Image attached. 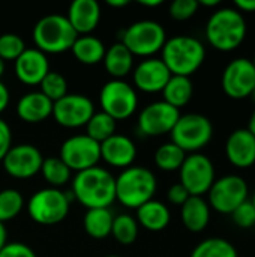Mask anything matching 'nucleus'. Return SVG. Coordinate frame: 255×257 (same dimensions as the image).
I'll return each instance as SVG.
<instances>
[{
	"label": "nucleus",
	"mask_w": 255,
	"mask_h": 257,
	"mask_svg": "<svg viewBox=\"0 0 255 257\" xmlns=\"http://www.w3.org/2000/svg\"><path fill=\"white\" fill-rule=\"evenodd\" d=\"M72 194L87 209L110 208L116 200V178L99 166L78 172L72 181Z\"/></svg>",
	"instance_id": "f257e3e1"
},
{
	"label": "nucleus",
	"mask_w": 255,
	"mask_h": 257,
	"mask_svg": "<svg viewBox=\"0 0 255 257\" xmlns=\"http://www.w3.org/2000/svg\"><path fill=\"white\" fill-rule=\"evenodd\" d=\"M248 26L242 12L236 8H219L207 20L206 38L218 51H233L246 38Z\"/></svg>",
	"instance_id": "f03ea898"
},
{
	"label": "nucleus",
	"mask_w": 255,
	"mask_h": 257,
	"mask_svg": "<svg viewBox=\"0 0 255 257\" xmlns=\"http://www.w3.org/2000/svg\"><path fill=\"white\" fill-rule=\"evenodd\" d=\"M161 53V60L165 63L171 75L191 77L200 69L206 59L203 42L188 35H177L167 39Z\"/></svg>",
	"instance_id": "7ed1b4c3"
},
{
	"label": "nucleus",
	"mask_w": 255,
	"mask_h": 257,
	"mask_svg": "<svg viewBox=\"0 0 255 257\" xmlns=\"http://www.w3.org/2000/svg\"><path fill=\"white\" fill-rule=\"evenodd\" d=\"M156 178L152 170L141 166L123 169L116 178V200L129 209H138L153 199L156 193Z\"/></svg>",
	"instance_id": "20e7f679"
},
{
	"label": "nucleus",
	"mask_w": 255,
	"mask_h": 257,
	"mask_svg": "<svg viewBox=\"0 0 255 257\" xmlns=\"http://www.w3.org/2000/svg\"><path fill=\"white\" fill-rule=\"evenodd\" d=\"M33 42L44 54H59L72 48L77 32L65 15L50 14L41 18L33 27Z\"/></svg>",
	"instance_id": "39448f33"
},
{
	"label": "nucleus",
	"mask_w": 255,
	"mask_h": 257,
	"mask_svg": "<svg viewBox=\"0 0 255 257\" xmlns=\"http://www.w3.org/2000/svg\"><path fill=\"white\" fill-rule=\"evenodd\" d=\"M71 197L59 188H42L36 191L27 202L29 217L42 226H54L62 223L69 214Z\"/></svg>",
	"instance_id": "423d86ee"
},
{
	"label": "nucleus",
	"mask_w": 255,
	"mask_h": 257,
	"mask_svg": "<svg viewBox=\"0 0 255 257\" xmlns=\"http://www.w3.org/2000/svg\"><path fill=\"white\" fill-rule=\"evenodd\" d=\"M120 38V42L131 51L132 56L146 59L162 51L167 42L165 29L153 20H141L131 24Z\"/></svg>",
	"instance_id": "0eeeda50"
},
{
	"label": "nucleus",
	"mask_w": 255,
	"mask_h": 257,
	"mask_svg": "<svg viewBox=\"0 0 255 257\" xmlns=\"http://www.w3.org/2000/svg\"><path fill=\"white\" fill-rule=\"evenodd\" d=\"M170 136L171 143L179 146L183 152L197 154L210 143L213 137V125L209 117L200 113L180 114Z\"/></svg>",
	"instance_id": "6e6552de"
},
{
	"label": "nucleus",
	"mask_w": 255,
	"mask_h": 257,
	"mask_svg": "<svg viewBox=\"0 0 255 257\" xmlns=\"http://www.w3.org/2000/svg\"><path fill=\"white\" fill-rule=\"evenodd\" d=\"M101 111L111 116L116 122L129 119L138 105V96L135 89L123 80L107 81L99 93Z\"/></svg>",
	"instance_id": "1a4fd4ad"
},
{
	"label": "nucleus",
	"mask_w": 255,
	"mask_h": 257,
	"mask_svg": "<svg viewBox=\"0 0 255 257\" xmlns=\"http://www.w3.org/2000/svg\"><path fill=\"white\" fill-rule=\"evenodd\" d=\"M249 187L239 175H227L215 179L207 196L209 206L221 214H231L237 206L248 200Z\"/></svg>",
	"instance_id": "9d476101"
},
{
	"label": "nucleus",
	"mask_w": 255,
	"mask_h": 257,
	"mask_svg": "<svg viewBox=\"0 0 255 257\" xmlns=\"http://www.w3.org/2000/svg\"><path fill=\"white\" fill-rule=\"evenodd\" d=\"M179 173L180 184L186 188L189 196L203 197L215 182V166L209 157L200 152L186 155Z\"/></svg>",
	"instance_id": "9b49d317"
},
{
	"label": "nucleus",
	"mask_w": 255,
	"mask_h": 257,
	"mask_svg": "<svg viewBox=\"0 0 255 257\" xmlns=\"http://www.w3.org/2000/svg\"><path fill=\"white\" fill-rule=\"evenodd\" d=\"M59 158L71 172L78 173L98 166L101 161V146L86 134L72 136L62 143Z\"/></svg>",
	"instance_id": "f8f14e48"
},
{
	"label": "nucleus",
	"mask_w": 255,
	"mask_h": 257,
	"mask_svg": "<svg viewBox=\"0 0 255 257\" xmlns=\"http://www.w3.org/2000/svg\"><path fill=\"white\" fill-rule=\"evenodd\" d=\"M93 114L95 105L89 96L81 93H68L53 104L51 116L65 128H80L86 126Z\"/></svg>",
	"instance_id": "ddd939ff"
},
{
	"label": "nucleus",
	"mask_w": 255,
	"mask_h": 257,
	"mask_svg": "<svg viewBox=\"0 0 255 257\" xmlns=\"http://www.w3.org/2000/svg\"><path fill=\"white\" fill-rule=\"evenodd\" d=\"M179 117L180 110L174 108L165 101L152 102L146 105L138 116V133L146 137L170 134Z\"/></svg>",
	"instance_id": "4468645a"
},
{
	"label": "nucleus",
	"mask_w": 255,
	"mask_h": 257,
	"mask_svg": "<svg viewBox=\"0 0 255 257\" xmlns=\"http://www.w3.org/2000/svg\"><path fill=\"white\" fill-rule=\"evenodd\" d=\"M221 84L227 96L231 99H245L252 95L255 87V68L246 57L231 60L221 78Z\"/></svg>",
	"instance_id": "2eb2a0df"
},
{
	"label": "nucleus",
	"mask_w": 255,
	"mask_h": 257,
	"mask_svg": "<svg viewBox=\"0 0 255 257\" xmlns=\"http://www.w3.org/2000/svg\"><path fill=\"white\" fill-rule=\"evenodd\" d=\"M44 157L41 151L29 143L11 146L3 158V169L15 179H29L41 172Z\"/></svg>",
	"instance_id": "dca6fc26"
},
{
	"label": "nucleus",
	"mask_w": 255,
	"mask_h": 257,
	"mask_svg": "<svg viewBox=\"0 0 255 257\" xmlns=\"http://www.w3.org/2000/svg\"><path fill=\"white\" fill-rule=\"evenodd\" d=\"M171 72L161 59L149 57L140 62L134 69V84L146 93L162 92L168 83Z\"/></svg>",
	"instance_id": "f3484780"
},
{
	"label": "nucleus",
	"mask_w": 255,
	"mask_h": 257,
	"mask_svg": "<svg viewBox=\"0 0 255 257\" xmlns=\"http://www.w3.org/2000/svg\"><path fill=\"white\" fill-rule=\"evenodd\" d=\"M50 72V63L47 54L38 48H26L23 54L15 60V75L27 86H36Z\"/></svg>",
	"instance_id": "a211bd4d"
},
{
	"label": "nucleus",
	"mask_w": 255,
	"mask_h": 257,
	"mask_svg": "<svg viewBox=\"0 0 255 257\" xmlns=\"http://www.w3.org/2000/svg\"><path fill=\"white\" fill-rule=\"evenodd\" d=\"M228 161L239 169L255 166V137L248 128L234 130L225 143Z\"/></svg>",
	"instance_id": "6ab92c4d"
},
{
	"label": "nucleus",
	"mask_w": 255,
	"mask_h": 257,
	"mask_svg": "<svg viewBox=\"0 0 255 257\" xmlns=\"http://www.w3.org/2000/svg\"><path fill=\"white\" fill-rule=\"evenodd\" d=\"M101 160L117 169H128L137 158L135 143L123 134H114L101 145Z\"/></svg>",
	"instance_id": "aec40b11"
},
{
	"label": "nucleus",
	"mask_w": 255,
	"mask_h": 257,
	"mask_svg": "<svg viewBox=\"0 0 255 257\" xmlns=\"http://www.w3.org/2000/svg\"><path fill=\"white\" fill-rule=\"evenodd\" d=\"M66 18L78 36L90 35L99 24L101 5L96 0H75L69 5Z\"/></svg>",
	"instance_id": "412c9836"
},
{
	"label": "nucleus",
	"mask_w": 255,
	"mask_h": 257,
	"mask_svg": "<svg viewBox=\"0 0 255 257\" xmlns=\"http://www.w3.org/2000/svg\"><path fill=\"white\" fill-rule=\"evenodd\" d=\"M17 114L27 123H39L53 114V102L39 90L29 92L18 99Z\"/></svg>",
	"instance_id": "4be33fe9"
},
{
	"label": "nucleus",
	"mask_w": 255,
	"mask_h": 257,
	"mask_svg": "<svg viewBox=\"0 0 255 257\" xmlns=\"http://www.w3.org/2000/svg\"><path fill=\"white\" fill-rule=\"evenodd\" d=\"M180 215L183 226L194 233L203 232L210 221V206L200 196H189V199L180 206Z\"/></svg>",
	"instance_id": "5701e85b"
},
{
	"label": "nucleus",
	"mask_w": 255,
	"mask_h": 257,
	"mask_svg": "<svg viewBox=\"0 0 255 257\" xmlns=\"http://www.w3.org/2000/svg\"><path fill=\"white\" fill-rule=\"evenodd\" d=\"M135 220L149 232H161L170 224L171 214L167 205L152 199L137 209Z\"/></svg>",
	"instance_id": "b1692460"
},
{
	"label": "nucleus",
	"mask_w": 255,
	"mask_h": 257,
	"mask_svg": "<svg viewBox=\"0 0 255 257\" xmlns=\"http://www.w3.org/2000/svg\"><path fill=\"white\" fill-rule=\"evenodd\" d=\"M102 63L113 80H122L134 68V56L122 42H116L105 51Z\"/></svg>",
	"instance_id": "393cba45"
},
{
	"label": "nucleus",
	"mask_w": 255,
	"mask_h": 257,
	"mask_svg": "<svg viewBox=\"0 0 255 257\" xmlns=\"http://www.w3.org/2000/svg\"><path fill=\"white\" fill-rule=\"evenodd\" d=\"M71 51L80 63L96 65L104 60L107 48L99 38L92 35H83L75 39Z\"/></svg>",
	"instance_id": "a878e982"
},
{
	"label": "nucleus",
	"mask_w": 255,
	"mask_h": 257,
	"mask_svg": "<svg viewBox=\"0 0 255 257\" xmlns=\"http://www.w3.org/2000/svg\"><path fill=\"white\" fill-rule=\"evenodd\" d=\"M162 95H164L162 101L180 110L191 101L194 95V86L191 78L183 75H171L168 83L162 89Z\"/></svg>",
	"instance_id": "bb28decb"
},
{
	"label": "nucleus",
	"mask_w": 255,
	"mask_h": 257,
	"mask_svg": "<svg viewBox=\"0 0 255 257\" xmlns=\"http://www.w3.org/2000/svg\"><path fill=\"white\" fill-rule=\"evenodd\" d=\"M114 215L110 211V208H96V209H87L83 226L86 233L90 238L95 239H104L111 235Z\"/></svg>",
	"instance_id": "cd10ccee"
},
{
	"label": "nucleus",
	"mask_w": 255,
	"mask_h": 257,
	"mask_svg": "<svg viewBox=\"0 0 255 257\" xmlns=\"http://www.w3.org/2000/svg\"><path fill=\"white\" fill-rule=\"evenodd\" d=\"M41 173H42L44 179L50 184L51 188L63 187L65 184H68L71 181V176H72L71 169L59 157L44 158Z\"/></svg>",
	"instance_id": "c85d7f7f"
},
{
	"label": "nucleus",
	"mask_w": 255,
	"mask_h": 257,
	"mask_svg": "<svg viewBox=\"0 0 255 257\" xmlns=\"http://www.w3.org/2000/svg\"><path fill=\"white\" fill-rule=\"evenodd\" d=\"M186 158V152H183L174 143H164L155 152V164L162 172H176L182 167Z\"/></svg>",
	"instance_id": "c756f323"
},
{
	"label": "nucleus",
	"mask_w": 255,
	"mask_h": 257,
	"mask_svg": "<svg viewBox=\"0 0 255 257\" xmlns=\"http://www.w3.org/2000/svg\"><path fill=\"white\" fill-rule=\"evenodd\" d=\"M191 257H239L236 247L224 238H207L191 253Z\"/></svg>",
	"instance_id": "7c9ffc66"
},
{
	"label": "nucleus",
	"mask_w": 255,
	"mask_h": 257,
	"mask_svg": "<svg viewBox=\"0 0 255 257\" xmlns=\"http://www.w3.org/2000/svg\"><path fill=\"white\" fill-rule=\"evenodd\" d=\"M86 136L98 142L99 145L116 134V120L104 111H95L86 125Z\"/></svg>",
	"instance_id": "2f4dec72"
},
{
	"label": "nucleus",
	"mask_w": 255,
	"mask_h": 257,
	"mask_svg": "<svg viewBox=\"0 0 255 257\" xmlns=\"http://www.w3.org/2000/svg\"><path fill=\"white\" fill-rule=\"evenodd\" d=\"M111 236L122 245H131L138 236V223L129 214L116 215L113 220Z\"/></svg>",
	"instance_id": "473e14b6"
},
{
	"label": "nucleus",
	"mask_w": 255,
	"mask_h": 257,
	"mask_svg": "<svg viewBox=\"0 0 255 257\" xmlns=\"http://www.w3.org/2000/svg\"><path fill=\"white\" fill-rule=\"evenodd\" d=\"M24 208V197L18 190L6 188L0 191V223L14 220Z\"/></svg>",
	"instance_id": "72a5a7b5"
},
{
	"label": "nucleus",
	"mask_w": 255,
	"mask_h": 257,
	"mask_svg": "<svg viewBox=\"0 0 255 257\" xmlns=\"http://www.w3.org/2000/svg\"><path fill=\"white\" fill-rule=\"evenodd\" d=\"M41 86V93H44L53 104L59 99H62L63 96L68 95V83L66 78L56 71H50L42 81L39 83Z\"/></svg>",
	"instance_id": "f704fd0d"
},
{
	"label": "nucleus",
	"mask_w": 255,
	"mask_h": 257,
	"mask_svg": "<svg viewBox=\"0 0 255 257\" xmlns=\"http://www.w3.org/2000/svg\"><path fill=\"white\" fill-rule=\"evenodd\" d=\"M26 44L20 35L15 33H3L0 35V59L6 60H17L23 51L26 50Z\"/></svg>",
	"instance_id": "c9c22d12"
},
{
	"label": "nucleus",
	"mask_w": 255,
	"mask_h": 257,
	"mask_svg": "<svg viewBox=\"0 0 255 257\" xmlns=\"http://www.w3.org/2000/svg\"><path fill=\"white\" fill-rule=\"evenodd\" d=\"M198 0H174L170 5V17L176 21H185L194 17L198 11Z\"/></svg>",
	"instance_id": "e433bc0d"
},
{
	"label": "nucleus",
	"mask_w": 255,
	"mask_h": 257,
	"mask_svg": "<svg viewBox=\"0 0 255 257\" xmlns=\"http://www.w3.org/2000/svg\"><path fill=\"white\" fill-rule=\"evenodd\" d=\"M230 215H231L233 223L242 229H251L255 226V208L251 203V200L243 202Z\"/></svg>",
	"instance_id": "4c0bfd02"
},
{
	"label": "nucleus",
	"mask_w": 255,
	"mask_h": 257,
	"mask_svg": "<svg viewBox=\"0 0 255 257\" xmlns=\"http://www.w3.org/2000/svg\"><path fill=\"white\" fill-rule=\"evenodd\" d=\"M0 257H36V253L23 242H6L0 250Z\"/></svg>",
	"instance_id": "58836bf2"
},
{
	"label": "nucleus",
	"mask_w": 255,
	"mask_h": 257,
	"mask_svg": "<svg viewBox=\"0 0 255 257\" xmlns=\"http://www.w3.org/2000/svg\"><path fill=\"white\" fill-rule=\"evenodd\" d=\"M167 199L170 203L173 205H177V206H182L188 199H189V193L186 191V188L179 182V184H174L168 188L167 191Z\"/></svg>",
	"instance_id": "ea45409f"
},
{
	"label": "nucleus",
	"mask_w": 255,
	"mask_h": 257,
	"mask_svg": "<svg viewBox=\"0 0 255 257\" xmlns=\"http://www.w3.org/2000/svg\"><path fill=\"white\" fill-rule=\"evenodd\" d=\"M12 146V131L11 126L0 119V163L3 161L5 155L8 154V151Z\"/></svg>",
	"instance_id": "a19ab883"
},
{
	"label": "nucleus",
	"mask_w": 255,
	"mask_h": 257,
	"mask_svg": "<svg viewBox=\"0 0 255 257\" xmlns=\"http://www.w3.org/2000/svg\"><path fill=\"white\" fill-rule=\"evenodd\" d=\"M234 8L239 12H255V0H234Z\"/></svg>",
	"instance_id": "79ce46f5"
},
{
	"label": "nucleus",
	"mask_w": 255,
	"mask_h": 257,
	"mask_svg": "<svg viewBox=\"0 0 255 257\" xmlns=\"http://www.w3.org/2000/svg\"><path fill=\"white\" fill-rule=\"evenodd\" d=\"M8 105H9V90L0 80V113H3Z\"/></svg>",
	"instance_id": "37998d69"
},
{
	"label": "nucleus",
	"mask_w": 255,
	"mask_h": 257,
	"mask_svg": "<svg viewBox=\"0 0 255 257\" xmlns=\"http://www.w3.org/2000/svg\"><path fill=\"white\" fill-rule=\"evenodd\" d=\"M6 242H8V233H6L5 224L0 223V250L6 245Z\"/></svg>",
	"instance_id": "c03bdc74"
},
{
	"label": "nucleus",
	"mask_w": 255,
	"mask_h": 257,
	"mask_svg": "<svg viewBox=\"0 0 255 257\" xmlns=\"http://www.w3.org/2000/svg\"><path fill=\"white\" fill-rule=\"evenodd\" d=\"M138 3L141 6H146V8H155V6H161L164 2L162 0H140Z\"/></svg>",
	"instance_id": "a18cd8bd"
},
{
	"label": "nucleus",
	"mask_w": 255,
	"mask_h": 257,
	"mask_svg": "<svg viewBox=\"0 0 255 257\" xmlns=\"http://www.w3.org/2000/svg\"><path fill=\"white\" fill-rule=\"evenodd\" d=\"M107 5L111 8H123V6L129 5V2L128 0H108Z\"/></svg>",
	"instance_id": "49530a36"
},
{
	"label": "nucleus",
	"mask_w": 255,
	"mask_h": 257,
	"mask_svg": "<svg viewBox=\"0 0 255 257\" xmlns=\"http://www.w3.org/2000/svg\"><path fill=\"white\" fill-rule=\"evenodd\" d=\"M198 5L200 6H206V8H215V6H219L221 2L219 0H200Z\"/></svg>",
	"instance_id": "de8ad7c7"
},
{
	"label": "nucleus",
	"mask_w": 255,
	"mask_h": 257,
	"mask_svg": "<svg viewBox=\"0 0 255 257\" xmlns=\"http://www.w3.org/2000/svg\"><path fill=\"white\" fill-rule=\"evenodd\" d=\"M248 130L252 133V136L255 137V110L254 113L251 114V117H249V123H248Z\"/></svg>",
	"instance_id": "09e8293b"
},
{
	"label": "nucleus",
	"mask_w": 255,
	"mask_h": 257,
	"mask_svg": "<svg viewBox=\"0 0 255 257\" xmlns=\"http://www.w3.org/2000/svg\"><path fill=\"white\" fill-rule=\"evenodd\" d=\"M3 74H5V62L0 59V78L3 77Z\"/></svg>",
	"instance_id": "8fccbe9b"
},
{
	"label": "nucleus",
	"mask_w": 255,
	"mask_h": 257,
	"mask_svg": "<svg viewBox=\"0 0 255 257\" xmlns=\"http://www.w3.org/2000/svg\"><path fill=\"white\" fill-rule=\"evenodd\" d=\"M251 203L254 205V208H255V191H254V194H252V199H251Z\"/></svg>",
	"instance_id": "3c124183"
},
{
	"label": "nucleus",
	"mask_w": 255,
	"mask_h": 257,
	"mask_svg": "<svg viewBox=\"0 0 255 257\" xmlns=\"http://www.w3.org/2000/svg\"><path fill=\"white\" fill-rule=\"evenodd\" d=\"M252 98H254V101H255V87H254V90H252V95H251Z\"/></svg>",
	"instance_id": "603ef678"
},
{
	"label": "nucleus",
	"mask_w": 255,
	"mask_h": 257,
	"mask_svg": "<svg viewBox=\"0 0 255 257\" xmlns=\"http://www.w3.org/2000/svg\"><path fill=\"white\" fill-rule=\"evenodd\" d=\"M251 62H252V65H254V68H255V56H254V59H252Z\"/></svg>",
	"instance_id": "864d4df0"
},
{
	"label": "nucleus",
	"mask_w": 255,
	"mask_h": 257,
	"mask_svg": "<svg viewBox=\"0 0 255 257\" xmlns=\"http://www.w3.org/2000/svg\"><path fill=\"white\" fill-rule=\"evenodd\" d=\"M105 257H120V256H113V254H111V256H105Z\"/></svg>",
	"instance_id": "5fc2aeb1"
}]
</instances>
